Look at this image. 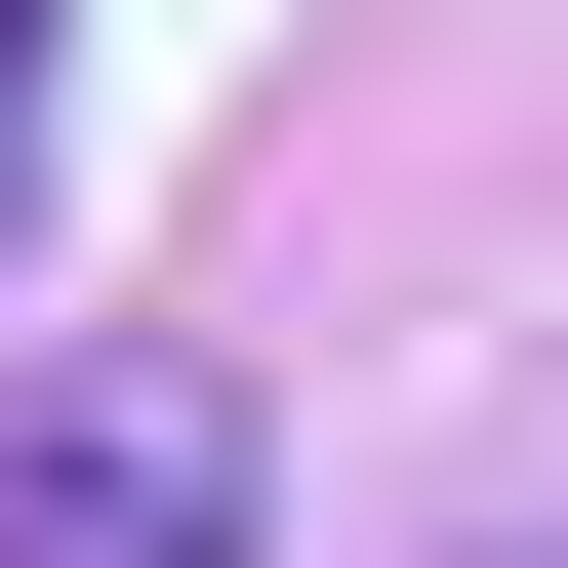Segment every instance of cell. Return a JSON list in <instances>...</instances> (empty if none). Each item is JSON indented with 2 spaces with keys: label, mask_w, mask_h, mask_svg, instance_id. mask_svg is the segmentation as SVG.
Here are the masks:
<instances>
[{
  "label": "cell",
  "mask_w": 568,
  "mask_h": 568,
  "mask_svg": "<svg viewBox=\"0 0 568 568\" xmlns=\"http://www.w3.org/2000/svg\"><path fill=\"white\" fill-rule=\"evenodd\" d=\"M41 41H82V0H0V203H41Z\"/></svg>",
  "instance_id": "obj_2"
},
{
  "label": "cell",
  "mask_w": 568,
  "mask_h": 568,
  "mask_svg": "<svg viewBox=\"0 0 568 568\" xmlns=\"http://www.w3.org/2000/svg\"><path fill=\"white\" fill-rule=\"evenodd\" d=\"M0 568H244V366H41L0 406Z\"/></svg>",
  "instance_id": "obj_1"
}]
</instances>
